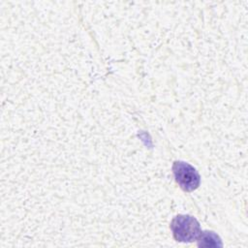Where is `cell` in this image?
<instances>
[{"label": "cell", "mask_w": 248, "mask_h": 248, "mask_svg": "<svg viewBox=\"0 0 248 248\" xmlns=\"http://www.w3.org/2000/svg\"><path fill=\"white\" fill-rule=\"evenodd\" d=\"M172 173L178 186L185 192H192L198 189L201 184L200 173L192 165L186 162H173Z\"/></svg>", "instance_id": "7a4b0ae2"}, {"label": "cell", "mask_w": 248, "mask_h": 248, "mask_svg": "<svg viewBox=\"0 0 248 248\" xmlns=\"http://www.w3.org/2000/svg\"><path fill=\"white\" fill-rule=\"evenodd\" d=\"M197 245L199 247H222L221 237L212 231H201L197 237Z\"/></svg>", "instance_id": "3957f363"}, {"label": "cell", "mask_w": 248, "mask_h": 248, "mask_svg": "<svg viewBox=\"0 0 248 248\" xmlns=\"http://www.w3.org/2000/svg\"><path fill=\"white\" fill-rule=\"evenodd\" d=\"M170 228L174 240L184 243L196 240L202 231L199 221L195 217L185 214H178L173 217Z\"/></svg>", "instance_id": "6da1fadb"}]
</instances>
